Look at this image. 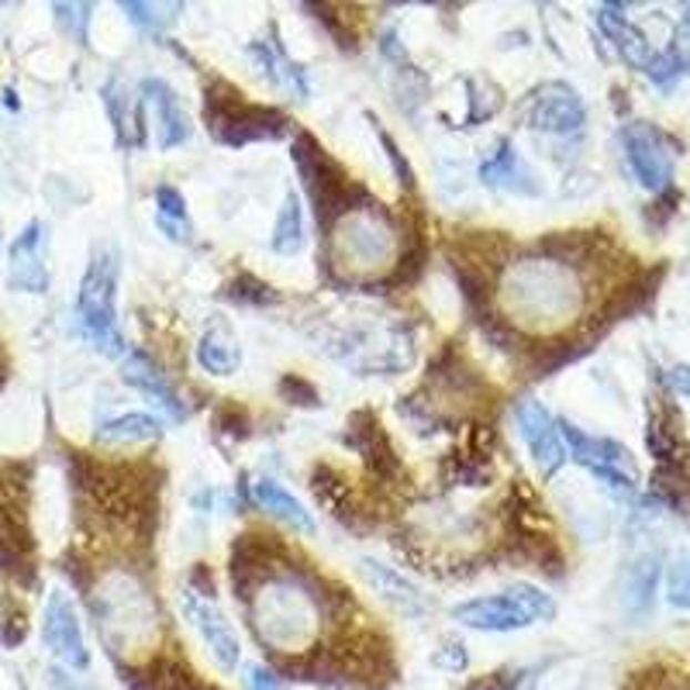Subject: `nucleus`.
<instances>
[{
  "label": "nucleus",
  "mask_w": 690,
  "mask_h": 690,
  "mask_svg": "<svg viewBox=\"0 0 690 690\" xmlns=\"http://www.w3.org/2000/svg\"><path fill=\"white\" fill-rule=\"evenodd\" d=\"M98 632L118 656H142L160 639V608L132 570H111L90 593Z\"/></svg>",
  "instance_id": "3"
},
{
  "label": "nucleus",
  "mask_w": 690,
  "mask_h": 690,
  "mask_svg": "<svg viewBox=\"0 0 690 690\" xmlns=\"http://www.w3.org/2000/svg\"><path fill=\"white\" fill-rule=\"evenodd\" d=\"M376 135H380V142H384V149H387V160H390V166H394V173H397V180H400V186H404V191H415V170H412V163H407L404 160V155H400V149L394 145V139L384 132V129H376Z\"/></svg>",
  "instance_id": "33"
},
{
  "label": "nucleus",
  "mask_w": 690,
  "mask_h": 690,
  "mask_svg": "<svg viewBox=\"0 0 690 690\" xmlns=\"http://www.w3.org/2000/svg\"><path fill=\"white\" fill-rule=\"evenodd\" d=\"M121 11L135 28L149 31V35H163V31L176 21V14L183 11V4H139V0H124Z\"/></svg>",
  "instance_id": "27"
},
{
  "label": "nucleus",
  "mask_w": 690,
  "mask_h": 690,
  "mask_svg": "<svg viewBox=\"0 0 690 690\" xmlns=\"http://www.w3.org/2000/svg\"><path fill=\"white\" fill-rule=\"evenodd\" d=\"M0 376H4V373H0Z\"/></svg>",
  "instance_id": "39"
},
{
  "label": "nucleus",
  "mask_w": 690,
  "mask_h": 690,
  "mask_svg": "<svg viewBox=\"0 0 690 690\" xmlns=\"http://www.w3.org/2000/svg\"><path fill=\"white\" fill-rule=\"evenodd\" d=\"M118 253L108 245L101 253H93L83 284H80V297H77V318H80V332L83 338L93 345L98 353L111 356V359H124V338L118 332Z\"/></svg>",
  "instance_id": "5"
},
{
  "label": "nucleus",
  "mask_w": 690,
  "mask_h": 690,
  "mask_svg": "<svg viewBox=\"0 0 690 690\" xmlns=\"http://www.w3.org/2000/svg\"><path fill=\"white\" fill-rule=\"evenodd\" d=\"M52 687H55V690H87L83 683H77L73 677H67L62 670H55V673H52Z\"/></svg>",
  "instance_id": "37"
},
{
  "label": "nucleus",
  "mask_w": 690,
  "mask_h": 690,
  "mask_svg": "<svg viewBox=\"0 0 690 690\" xmlns=\"http://www.w3.org/2000/svg\"><path fill=\"white\" fill-rule=\"evenodd\" d=\"M667 601L673 608H690V556L680 559L667 577Z\"/></svg>",
  "instance_id": "32"
},
{
  "label": "nucleus",
  "mask_w": 690,
  "mask_h": 690,
  "mask_svg": "<svg viewBox=\"0 0 690 690\" xmlns=\"http://www.w3.org/2000/svg\"><path fill=\"white\" fill-rule=\"evenodd\" d=\"M104 108L114 121V132L121 145H142L145 139V124H142V98L135 90H129L121 80H111L104 87Z\"/></svg>",
  "instance_id": "21"
},
{
  "label": "nucleus",
  "mask_w": 690,
  "mask_h": 690,
  "mask_svg": "<svg viewBox=\"0 0 690 690\" xmlns=\"http://www.w3.org/2000/svg\"><path fill=\"white\" fill-rule=\"evenodd\" d=\"M59 28L73 35V42H87V24H90V4H55Z\"/></svg>",
  "instance_id": "31"
},
{
  "label": "nucleus",
  "mask_w": 690,
  "mask_h": 690,
  "mask_svg": "<svg viewBox=\"0 0 690 690\" xmlns=\"http://www.w3.org/2000/svg\"><path fill=\"white\" fill-rule=\"evenodd\" d=\"M280 394H284V397H294V394H301V397H304V407H315V404H318V394H315V387H311V384H304L301 376H287V380L280 384Z\"/></svg>",
  "instance_id": "35"
},
{
  "label": "nucleus",
  "mask_w": 690,
  "mask_h": 690,
  "mask_svg": "<svg viewBox=\"0 0 690 690\" xmlns=\"http://www.w3.org/2000/svg\"><path fill=\"white\" fill-rule=\"evenodd\" d=\"M683 24H687V28H690V11H687V18H683Z\"/></svg>",
  "instance_id": "38"
},
{
  "label": "nucleus",
  "mask_w": 690,
  "mask_h": 690,
  "mask_svg": "<svg viewBox=\"0 0 690 690\" xmlns=\"http://www.w3.org/2000/svg\"><path fill=\"white\" fill-rule=\"evenodd\" d=\"M518 428H521V438L536 459V466L542 469V477H552L556 469L567 463V446H562V435H559V422L546 412L542 400H521L518 404Z\"/></svg>",
  "instance_id": "12"
},
{
  "label": "nucleus",
  "mask_w": 690,
  "mask_h": 690,
  "mask_svg": "<svg viewBox=\"0 0 690 690\" xmlns=\"http://www.w3.org/2000/svg\"><path fill=\"white\" fill-rule=\"evenodd\" d=\"M667 380H670V387H673L677 394L690 397V366H687V363H677V366L667 373Z\"/></svg>",
  "instance_id": "36"
},
{
  "label": "nucleus",
  "mask_w": 690,
  "mask_h": 690,
  "mask_svg": "<svg viewBox=\"0 0 690 690\" xmlns=\"http://www.w3.org/2000/svg\"><path fill=\"white\" fill-rule=\"evenodd\" d=\"M121 380L135 387L139 394H145L166 418L183 422L186 418V404L180 400L176 387L166 380V373L155 366L145 353H124L121 359Z\"/></svg>",
  "instance_id": "16"
},
{
  "label": "nucleus",
  "mask_w": 690,
  "mask_h": 690,
  "mask_svg": "<svg viewBox=\"0 0 690 690\" xmlns=\"http://www.w3.org/2000/svg\"><path fill=\"white\" fill-rule=\"evenodd\" d=\"M225 297L235 301V304H248V307H266V304H280V294L263 284V280L242 273L239 280H232V284H225Z\"/></svg>",
  "instance_id": "28"
},
{
  "label": "nucleus",
  "mask_w": 690,
  "mask_h": 690,
  "mask_svg": "<svg viewBox=\"0 0 690 690\" xmlns=\"http://www.w3.org/2000/svg\"><path fill=\"white\" fill-rule=\"evenodd\" d=\"M584 280L559 256H521L497 280V307L521 332L546 335L567 328L584 311Z\"/></svg>",
  "instance_id": "1"
},
{
  "label": "nucleus",
  "mask_w": 690,
  "mask_h": 690,
  "mask_svg": "<svg viewBox=\"0 0 690 690\" xmlns=\"http://www.w3.org/2000/svg\"><path fill=\"white\" fill-rule=\"evenodd\" d=\"M328 260L345 276H384L400 263V239L384 211L373 204L349 207L332 222Z\"/></svg>",
  "instance_id": "4"
},
{
  "label": "nucleus",
  "mask_w": 690,
  "mask_h": 690,
  "mask_svg": "<svg viewBox=\"0 0 690 690\" xmlns=\"http://www.w3.org/2000/svg\"><path fill=\"white\" fill-rule=\"evenodd\" d=\"M656 590V559H642L629 574V587H625V601L632 611H646Z\"/></svg>",
  "instance_id": "29"
},
{
  "label": "nucleus",
  "mask_w": 690,
  "mask_h": 690,
  "mask_svg": "<svg viewBox=\"0 0 690 690\" xmlns=\"http://www.w3.org/2000/svg\"><path fill=\"white\" fill-rule=\"evenodd\" d=\"M98 443L104 446H142V443H160L163 438V418H152L142 412L118 415L98 425Z\"/></svg>",
  "instance_id": "23"
},
{
  "label": "nucleus",
  "mask_w": 690,
  "mask_h": 690,
  "mask_svg": "<svg viewBox=\"0 0 690 690\" xmlns=\"http://www.w3.org/2000/svg\"><path fill=\"white\" fill-rule=\"evenodd\" d=\"M253 500H256V505H260L266 515L280 518L284 525H291L294 531H301V536H315V518H311V511L301 505V500H297L291 490L280 487L276 480L260 477V480L253 484Z\"/></svg>",
  "instance_id": "22"
},
{
  "label": "nucleus",
  "mask_w": 690,
  "mask_h": 690,
  "mask_svg": "<svg viewBox=\"0 0 690 690\" xmlns=\"http://www.w3.org/2000/svg\"><path fill=\"white\" fill-rule=\"evenodd\" d=\"M598 24H601V31L611 39V45L618 49V55L629 62V67H636V70H649V62L656 59V52H652V45H649V39L642 35V31L621 14V8H601L598 11Z\"/></svg>",
  "instance_id": "20"
},
{
  "label": "nucleus",
  "mask_w": 690,
  "mask_h": 690,
  "mask_svg": "<svg viewBox=\"0 0 690 690\" xmlns=\"http://www.w3.org/2000/svg\"><path fill=\"white\" fill-rule=\"evenodd\" d=\"M508 593H511V598L531 615V621H552V618H556V601L549 598L546 590L531 587V584H515Z\"/></svg>",
  "instance_id": "30"
},
{
  "label": "nucleus",
  "mask_w": 690,
  "mask_h": 690,
  "mask_svg": "<svg viewBox=\"0 0 690 690\" xmlns=\"http://www.w3.org/2000/svg\"><path fill=\"white\" fill-rule=\"evenodd\" d=\"M155 225H160L180 245L194 242L191 214H186V201H183V194L176 191V186H160V191H155Z\"/></svg>",
  "instance_id": "25"
},
{
  "label": "nucleus",
  "mask_w": 690,
  "mask_h": 690,
  "mask_svg": "<svg viewBox=\"0 0 690 690\" xmlns=\"http://www.w3.org/2000/svg\"><path fill=\"white\" fill-rule=\"evenodd\" d=\"M453 618L466 629H477V632H515V629H528L531 615L511 598V593H494V598H474V601H463L453 608Z\"/></svg>",
  "instance_id": "15"
},
{
  "label": "nucleus",
  "mask_w": 690,
  "mask_h": 690,
  "mask_svg": "<svg viewBox=\"0 0 690 690\" xmlns=\"http://www.w3.org/2000/svg\"><path fill=\"white\" fill-rule=\"evenodd\" d=\"M180 608L191 618V625L197 629V636L204 639L207 652L214 656V663L222 670H235L242 660V642L239 632L232 629V621L222 615V608L214 605V598H204L194 587H186L180 593Z\"/></svg>",
  "instance_id": "9"
},
{
  "label": "nucleus",
  "mask_w": 690,
  "mask_h": 690,
  "mask_svg": "<svg viewBox=\"0 0 690 690\" xmlns=\"http://www.w3.org/2000/svg\"><path fill=\"white\" fill-rule=\"evenodd\" d=\"M480 180L494 191H505V194H518V197H539L542 194V183L531 173V166L521 160V152L511 139H500L490 160L480 166Z\"/></svg>",
  "instance_id": "17"
},
{
  "label": "nucleus",
  "mask_w": 690,
  "mask_h": 690,
  "mask_svg": "<svg viewBox=\"0 0 690 690\" xmlns=\"http://www.w3.org/2000/svg\"><path fill=\"white\" fill-rule=\"evenodd\" d=\"M242 683H245V690H280L276 677H273L266 667H260V663H248V667H245Z\"/></svg>",
  "instance_id": "34"
},
{
  "label": "nucleus",
  "mask_w": 690,
  "mask_h": 690,
  "mask_svg": "<svg viewBox=\"0 0 690 690\" xmlns=\"http://www.w3.org/2000/svg\"><path fill=\"white\" fill-rule=\"evenodd\" d=\"M197 363L214 376H232L242 366V345L225 328H211L197 342Z\"/></svg>",
  "instance_id": "24"
},
{
  "label": "nucleus",
  "mask_w": 690,
  "mask_h": 690,
  "mask_svg": "<svg viewBox=\"0 0 690 690\" xmlns=\"http://www.w3.org/2000/svg\"><path fill=\"white\" fill-rule=\"evenodd\" d=\"M45 225L42 222H28L21 235L11 242V270L8 280L14 291L24 294H45L49 291V270H45Z\"/></svg>",
  "instance_id": "14"
},
{
  "label": "nucleus",
  "mask_w": 690,
  "mask_h": 690,
  "mask_svg": "<svg viewBox=\"0 0 690 690\" xmlns=\"http://www.w3.org/2000/svg\"><path fill=\"white\" fill-rule=\"evenodd\" d=\"M248 59L256 62V70H260L270 83H276V87H284V90L297 93L301 101L307 98V77H304V70H301L297 62L284 52V45H280V39L273 35V31H270L266 39L248 42Z\"/></svg>",
  "instance_id": "18"
},
{
  "label": "nucleus",
  "mask_w": 690,
  "mask_h": 690,
  "mask_svg": "<svg viewBox=\"0 0 690 690\" xmlns=\"http://www.w3.org/2000/svg\"><path fill=\"white\" fill-rule=\"evenodd\" d=\"M359 577L380 593L384 601L397 605L400 611H425V593L407 580L404 574H397L394 567H387V562H376V559H359Z\"/></svg>",
  "instance_id": "19"
},
{
  "label": "nucleus",
  "mask_w": 690,
  "mask_h": 690,
  "mask_svg": "<svg viewBox=\"0 0 690 690\" xmlns=\"http://www.w3.org/2000/svg\"><path fill=\"white\" fill-rule=\"evenodd\" d=\"M521 121L531 132L546 135H570L580 132L587 121V108L580 101V93L570 83H542L525 98L521 104Z\"/></svg>",
  "instance_id": "8"
},
{
  "label": "nucleus",
  "mask_w": 690,
  "mask_h": 690,
  "mask_svg": "<svg viewBox=\"0 0 690 690\" xmlns=\"http://www.w3.org/2000/svg\"><path fill=\"white\" fill-rule=\"evenodd\" d=\"M559 435L562 446H567V456H574L584 469H590L615 497L636 494V463L629 449L611 443V438H593L570 422H559Z\"/></svg>",
  "instance_id": "7"
},
{
  "label": "nucleus",
  "mask_w": 690,
  "mask_h": 690,
  "mask_svg": "<svg viewBox=\"0 0 690 690\" xmlns=\"http://www.w3.org/2000/svg\"><path fill=\"white\" fill-rule=\"evenodd\" d=\"M42 639L70 670H87L90 667V652H87V639H83V629H80L77 608L62 590H52L49 601H45Z\"/></svg>",
  "instance_id": "11"
},
{
  "label": "nucleus",
  "mask_w": 690,
  "mask_h": 690,
  "mask_svg": "<svg viewBox=\"0 0 690 690\" xmlns=\"http://www.w3.org/2000/svg\"><path fill=\"white\" fill-rule=\"evenodd\" d=\"M142 90V104L152 108L155 114V145H160L163 152L183 145L186 139H191V118H186L180 98H176V90L160 80V77H145L139 83Z\"/></svg>",
  "instance_id": "13"
},
{
  "label": "nucleus",
  "mask_w": 690,
  "mask_h": 690,
  "mask_svg": "<svg viewBox=\"0 0 690 690\" xmlns=\"http://www.w3.org/2000/svg\"><path fill=\"white\" fill-rule=\"evenodd\" d=\"M207 132L225 145H248V142H276L291 132V121L276 108L248 104L239 90L229 83L207 87L204 101Z\"/></svg>",
  "instance_id": "6"
},
{
  "label": "nucleus",
  "mask_w": 690,
  "mask_h": 690,
  "mask_svg": "<svg viewBox=\"0 0 690 690\" xmlns=\"http://www.w3.org/2000/svg\"><path fill=\"white\" fill-rule=\"evenodd\" d=\"M621 142L625 160L646 191H667L673 180V152L667 149V135L656 132L652 124H629L621 132Z\"/></svg>",
  "instance_id": "10"
},
{
  "label": "nucleus",
  "mask_w": 690,
  "mask_h": 690,
  "mask_svg": "<svg viewBox=\"0 0 690 690\" xmlns=\"http://www.w3.org/2000/svg\"><path fill=\"white\" fill-rule=\"evenodd\" d=\"M248 621L276 652H304L322 636V598L304 574H270L248 593Z\"/></svg>",
  "instance_id": "2"
},
{
  "label": "nucleus",
  "mask_w": 690,
  "mask_h": 690,
  "mask_svg": "<svg viewBox=\"0 0 690 690\" xmlns=\"http://www.w3.org/2000/svg\"><path fill=\"white\" fill-rule=\"evenodd\" d=\"M270 248L280 256H297L304 248V207L294 191L284 197V204H280L276 225L270 235Z\"/></svg>",
  "instance_id": "26"
}]
</instances>
